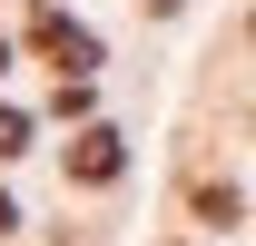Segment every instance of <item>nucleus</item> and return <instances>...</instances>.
I'll use <instances>...</instances> for the list:
<instances>
[{
    "label": "nucleus",
    "instance_id": "nucleus-5",
    "mask_svg": "<svg viewBox=\"0 0 256 246\" xmlns=\"http://www.w3.org/2000/svg\"><path fill=\"white\" fill-rule=\"evenodd\" d=\"M0 69H10V50H0Z\"/></svg>",
    "mask_w": 256,
    "mask_h": 246
},
{
    "label": "nucleus",
    "instance_id": "nucleus-2",
    "mask_svg": "<svg viewBox=\"0 0 256 246\" xmlns=\"http://www.w3.org/2000/svg\"><path fill=\"white\" fill-rule=\"evenodd\" d=\"M40 50H50L60 69H98V40L79 30V20H60V10H40Z\"/></svg>",
    "mask_w": 256,
    "mask_h": 246
},
{
    "label": "nucleus",
    "instance_id": "nucleus-4",
    "mask_svg": "<svg viewBox=\"0 0 256 246\" xmlns=\"http://www.w3.org/2000/svg\"><path fill=\"white\" fill-rule=\"evenodd\" d=\"M30 148V118H20V108H0V158H20Z\"/></svg>",
    "mask_w": 256,
    "mask_h": 246
},
{
    "label": "nucleus",
    "instance_id": "nucleus-3",
    "mask_svg": "<svg viewBox=\"0 0 256 246\" xmlns=\"http://www.w3.org/2000/svg\"><path fill=\"white\" fill-rule=\"evenodd\" d=\"M197 216H207V226H236L246 207H236V187H197Z\"/></svg>",
    "mask_w": 256,
    "mask_h": 246
},
{
    "label": "nucleus",
    "instance_id": "nucleus-1",
    "mask_svg": "<svg viewBox=\"0 0 256 246\" xmlns=\"http://www.w3.org/2000/svg\"><path fill=\"white\" fill-rule=\"evenodd\" d=\"M118 128H79V138H69V178H79V187H108V178H118Z\"/></svg>",
    "mask_w": 256,
    "mask_h": 246
}]
</instances>
